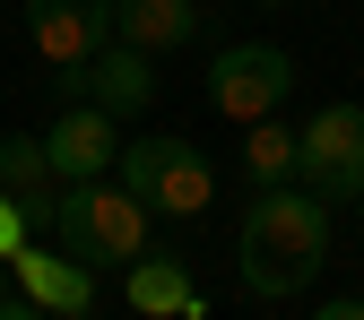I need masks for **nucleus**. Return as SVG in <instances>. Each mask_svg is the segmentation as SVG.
<instances>
[{
    "mask_svg": "<svg viewBox=\"0 0 364 320\" xmlns=\"http://www.w3.org/2000/svg\"><path fill=\"white\" fill-rule=\"evenodd\" d=\"M330 260V208L304 191V182H287V191H252V216H243V243H235V268L243 286L287 303L304 294L312 277H321Z\"/></svg>",
    "mask_w": 364,
    "mask_h": 320,
    "instance_id": "1",
    "label": "nucleus"
},
{
    "mask_svg": "<svg viewBox=\"0 0 364 320\" xmlns=\"http://www.w3.org/2000/svg\"><path fill=\"white\" fill-rule=\"evenodd\" d=\"M26 35L53 70H78L87 53L113 43V0H26Z\"/></svg>",
    "mask_w": 364,
    "mask_h": 320,
    "instance_id": "7",
    "label": "nucleus"
},
{
    "mask_svg": "<svg viewBox=\"0 0 364 320\" xmlns=\"http://www.w3.org/2000/svg\"><path fill=\"white\" fill-rule=\"evenodd\" d=\"M9 268H18V294H26V303H43L53 320H87V311H96V268H78L70 251L26 243Z\"/></svg>",
    "mask_w": 364,
    "mask_h": 320,
    "instance_id": "9",
    "label": "nucleus"
},
{
    "mask_svg": "<svg viewBox=\"0 0 364 320\" xmlns=\"http://www.w3.org/2000/svg\"><path fill=\"white\" fill-rule=\"evenodd\" d=\"M243 173H252V191H287V182H295V130L278 113L243 121Z\"/></svg>",
    "mask_w": 364,
    "mask_h": 320,
    "instance_id": "13",
    "label": "nucleus"
},
{
    "mask_svg": "<svg viewBox=\"0 0 364 320\" xmlns=\"http://www.w3.org/2000/svg\"><path fill=\"white\" fill-rule=\"evenodd\" d=\"M312 320H364V294H347V303H321Z\"/></svg>",
    "mask_w": 364,
    "mask_h": 320,
    "instance_id": "15",
    "label": "nucleus"
},
{
    "mask_svg": "<svg viewBox=\"0 0 364 320\" xmlns=\"http://www.w3.org/2000/svg\"><path fill=\"white\" fill-rule=\"evenodd\" d=\"M113 182H122L148 216H200V208L217 199V165H208L191 139H130V148L113 156Z\"/></svg>",
    "mask_w": 364,
    "mask_h": 320,
    "instance_id": "3",
    "label": "nucleus"
},
{
    "mask_svg": "<svg viewBox=\"0 0 364 320\" xmlns=\"http://www.w3.org/2000/svg\"><path fill=\"white\" fill-rule=\"evenodd\" d=\"M26 234H35V225L18 216V199H9V191H0V260H18V251H26Z\"/></svg>",
    "mask_w": 364,
    "mask_h": 320,
    "instance_id": "14",
    "label": "nucleus"
},
{
    "mask_svg": "<svg viewBox=\"0 0 364 320\" xmlns=\"http://www.w3.org/2000/svg\"><path fill=\"white\" fill-rule=\"evenodd\" d=\"M122 303L139 311V320H200L208 303H200V277L182 260H165V251H139L122 268Z\"/></svg>",
    "mask_w": 364,
    "mask_h": 320,
    "instance_id": "10",
    "label": "nucleus"
},
{
    "mask_svg": "<svg viewBox=\"0 0 364 320\" xmlns=\"http://www.w3.org/2000/svg\"><path fill=\"white\" fill-rule=\"evenodd\" d=\"M61 96L70 104H105L113 121H130V113H148L156 104V70H148V53L139 43H105V53H87L78 70H61Z\"/></svg>",
    "mask_w": 364,
    "mask_h": 320,
    "instance_id": "6",
    "label": "nucleus"
},
{
    "mask_svg": "<svg viewBox=\"0 0 364 320\" xmlns=\"http://www.w3.org/2000/svg\"><path fill=\"white\" fill-rule=\"evenodd\" d=\"M295 182L321 208L364 199V104H321L295 130Z\"/></svg>",
    "mask_w": 364,
    "mask_h": 320,
    "instance_id": "4",
    "label": "nucleus"
},
{
    "mask_svg": "<svg viewBox=\"0 0 364 320\" xmlns=\"http://www.w3.org/2000/svg\"><path fill=\"white\" fill-rule=\"evenodd\" d=\"M148 208L122 191V182H61V199H53V234H61V251L78 260V268H130L148 251Z\"/></svg>",
    "mask_w": 364,
    "mask_h": 320,
    "instance_id": "2",
    "label": "nucleus"
},
{
    "mask_svg": "<svg viewBox=\"0 0 364 320\" xmlns=\"http://www.w3.org/2000/svg\"><path fill=\"white\" fill-rule=\"evenodd\" d=\"M87 320H96V311H87Z\"/></svg>",
    "mask_w": 364,
    "mask_h": 320,
    "instance_id": "18",
    "label": "nucleus"
},
{
    "mask_svg": "<svg viewBox=\"0 0 364 320\" xmlns=\"http://www.w3.org/2000/svg\"><path fill=\"white\" fill-rule=\"evenodd\" d=\"M43 156H53V173H61V182H105V173H113V156H122L113 113H105V104H61V113H53V130H43Z\"/></svg>",
    "mask_w": 364,
    "mask_h": 320,
    "instance_id": "8",
    "label": "nucleus"
},
{
    "mask_svg": "<svg viewBox=\"0 0 364 320\" xmlns=\"http://www.w3.org/2000/svg\"><path fill=\"white\" fill-rule=\"evenodd\" d=\"M113 35L139 53H182L200 35V0H113Z\"/></svg>",
    "mask_w": 364,
    "mask_h": 320,
    "instance_id": "12",
    "label": "nucleus"
},
{
    "mask_svg": "<svg viewBox=\"0 0 364 320\" xmlns=\"http://www.w3.org/2000/svg\"><path fill=\"white\" fill-rule=\"evenodd\" d=\"M260 9H278V0H260Z\"/></svg>",
    "mask_w": 364,
    "mask_h": 320,
    "instance_id": "17",
    "label": "nucleus"
},
{
    "mask_svg": "<svg viewBox=\"0 0 364 320\" xmlns=\"http://www.w3.org/2000/svg\"><path fill=\"white\" fill-rule=\"evenodd\" d=\"M287 87H295V61L278 53V43H225V53L208 61V104H217L225 121H260V113H278Z\"/></svg>",
    "mask_w": 364,
    "mask_h": 320,
    "instance_id": "5",
    "label": "nucleus"
},
{
    "mask_svg": "<svg viewBox=\"0 0 364 320\" xmlns=\"http://www.w3.org/2000/svg\"><path fill=\"white\" fill-rule=\"evenodd\" d=\"M0 320H53V311H43V303H9V294H0Z\"/></svg>",
    "mask_w": 364,
    "mask_h": 320,
    "instance_id": "16",
    "label": "nucleus"
},
{
    "mask_svg": "<svg viewBox=\"0 0 364 320\" xmlns=\"http://www.w3.org/2000/svg\"><path fill=\"white\" fill-rule=\"evenodd\" d=\"M355 208H364V199H355Z\"/></svg>",
    "mask_w": 364,
    "mask_h": 320,
    "instance_id": "19",
    "label": "nucleus"
},
{
    "mask_svg": "<svg viewBox=\"0 0 364 320\" xmlns=\"http://www.w3.org/2000/svg\"><path fill=\"white\" fill-rule=\"evenodd\" d=\"M0 191L18 199V216L35 225H53V199H61V173H53V156H43V139H0Z\"/></svg>",
    "mask_w": 364,
    "mask_h": 320,
    "instance_id": "11",
    "label": "nucleus"
}]
</instances>
